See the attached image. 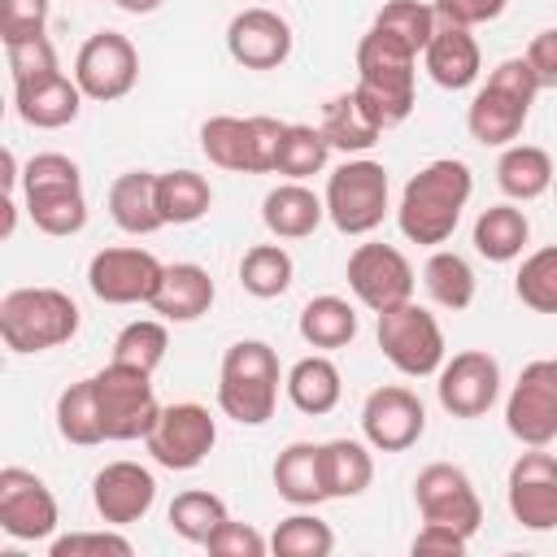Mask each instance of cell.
<instances>
[{
	"instance_id": "obj_1",
	"label": "cell",
	"mask_w": 557,
	"mask_h": 557,
	"mask_svg": "<svg viewBox=\"0 0 557 557\" xmlns=\"http://www.w3.org/2000/svg\"><path fill=\"white\" fill-rule=\"evenodd\" d=\"M470 191H474V174L466 161H457V157L426 161L400 191V205H396L400 235L422 248L448 244L461 222V209L470 205Z\"/></svg>"
},
{
	"instance_id": "obj_2",
	"label": "cell",
	"mask_w": 557,
	"mask_h": 557,
	"mask_svg": "<svg viewBox=\"0 0 557 557\" xmlns=\"http://www.w3.org/2000/svg\"><path fill=\"white\" fill-rule=\"evenodd\" d=\"M413 74H418V52L400 44L396 35L370 26L357 44V96L361 104L379 117L383 131L400 126L413 113Z\"/></svg>"
},
{
	"instance_id": "obj_3",
	"label": "cell",
	"mask_w": 557,
	"mask_h": 557,
	"mask_svg": "<svg viewBox=\"0 0 557 557\" xmlns=\"http://www.w3.org/2000/svg\"><path fill=\"white\" fill-rule=\"evenodd\" d=\"M278 352L265 339H235L218 366V409L239 426H265L278 405Z\"/></svg>"
},
{
	"instance_id": "obj_4",
	"label": "cell",
	"mask_w": 557,
	"mask_h": 557,
	"mask_svg": "<svg viewBox=\"0 0 557 557\" xmlns=\"http://www.w3.org/2000/svg\"><path fill=\"white\" fill-rule=\"evenodd\" d=\"M535 96H540V83H535L527 57L500 61V65L487 74V83L474 91L470 109H466V131H470V139L483 144V148H509V144L522 135Z\"/></svg>"
},
{
	"instance_id": "obj_5",
	"label": "cell",
	"mask_w": 557,
	"mask_h": 557,
	"mask_svg": "<svg viewBox=\"0 0 557 557\" xmlns=\"http://www.w3.org/2000/svg\"><path fill=\"white\" fill-rule=\"evenodd\" d=\"M22 205L35 231L44 235H78L87 226V196L78 161L65 152H35L22 165Z\"/></svg>"
},
{
	"instance_id": "obj_6",
	"label": "cell",
	"mask_w": 557,
	"mask_h": 557,
	"mask_svg": "<svg viewBox=\"0 0 557 557\" xmlns=\"http://www.w3.org/2000/svg\"><path fill=\"white\" fill-rule=\"evenodd\" d=\"M78 335V305L61 287H13L0 296V339L9 352H48Z\"/></svg>"
},
{
	"instance_id": "obj_7",
	"label": "cell",
	"mask_w": 557,
	"mask_h": 557,
	"mask_svg": "<svg viewBox=\"0 0 557 557\" xmlns=\"http://www.w3.org/2000/svg\"><path fill=\"white\" fill-rule=\"evenodd\" d=\"M326 218L339 235H370L374 226H383L387 209H392V183L383 161L370 157H348L344 165H335L326 174Z\"/></svg>"
},
{
	"instance_id": "obj_8",
	"label": "cell",
	"mask_w": 557,
	"mask_h": 557,
	"mask_svg": "<svg viewBox=\"0 0 557 557\" xmlns=\"http://www.w3.org/2000/svg\"><path fill=\"white\" fill-rule=\"evenodd\" d=\"M374 335H379L383 357L400 374H409V379L440 374V366H444V331H440L435 313L422 309L418 300H405L396 309H383Z\"/></svg>"
},
{
	"instance_id": "obj_9",
	"label": "cell",
	"mask_w": 557,
	"mask_h": 557,
	"mask_svg": "<svg viewBox=\"0 0 557 557\" xmlns=\"http://www.w3.org/2000/svg\"><path fill=\"white\" fill-rule=\"evenodd\" d=\"M96 379V400H100V422H104V440L126 444V440H144L161 413V400L152 392V374L135 370V366H117L109 361Z\"/></svg>"
},
{
	"instance_id": "obj_10",
	"label": "cell",
	"mask_w": 557,
	"mask_h": 557,
	"mask_svg": "<svg viewBox=\"0 0 557 557\" xmlns=\"http://www.w3.org/2000/svg\"><path fill=\"white\" fill-rule=\"evenodd\" d=\"M218 444V422L205 405L196 400H178V405H161L152 431L144 435V448L157 466L165 470H196Z\"/></svg>"
},
{
	"instance_id": "obj_11",
	"label": "cell",
	"mask_w": 557,
	"mask_h": 557,
	"mask_svg": "<svg viewBox=\"0 0 557 557\" xmlns=\"http://www.w3.org/2000/svg\"><path fill=\"white\" fill-rule=\"evenodd\" d=\"M74 83L96 104H113V100L131 96L139 83L135 44L122 30H96L91 39H83V48L74 57Z\"/></svg>"
},
{
	"instance_id": "obj_12",
	"label": "cell",
	"mask_w": 557,
	"mask_h": 557,
	"mask_svg": "<svg viewBox=\"0 0 557 557\" xmlns=\"http://www.w3.org/2000/svg\"><path fill=\"white\" fill-rule=\"evenodd\" d=\"M505 426L527 448H548L557 440V357L522 366L505 400Z\"/></svg>"
},
{
	"instance_id": "obj_13",
	"label": "cell",
	"mask_w": 557,
	"mask_h": 557,
	"mask_svg": "<svg viewBox=\"0 0 557 557\" xmlns=\"http://www.w3.org/2000/svg\"><path fill=\"white\" fill-rule=\"evenodd\" d=\"M413 500H418L422 522H440V527H453L461 535H474L483 522V500H479L470 474L453 461L422 466L413 479Z\"/></svg>"
},
{
	"instance_id": "obj_14",
	"label": "cell",
	"mask_w": 557,
	"mask_h": 557,
	"mask_svg": "<svg viewBox=\"0 0 557 557\" xmlns=\"http://www.w3.org/2000/svg\"><path fill=\"white\" fill-rule=\"evenodd\" d=\"M161 274H165V265L148 248H135V244L100 248L87 261V287L104 305H148L157 296Z\"/></svg>"
},
{
	"instance_id": "obj_15",
	"label": "cell",
	"mask_w": 557,
	"mask_h": 557,
	"mask_svg": "<svg viewBox=\"0 0 557 557\" xmlns=\"http://www.w3.org/2000/svg\"><path fill=\"white\" fill-rule=\"evenodd\" d=\"M344 278L352 287V296L383 313V309H396L405 300H413V265L400 248L392 244H357L348 252V265H344Z\"/></svg>"
},
{
	"instance_id": "obj_16",
	"label": "cell",
	"mask_w": 557,
	"mask_h": 557,
	"mask_svg": "<svg viewBox=\"0 0 557 557\" xmlns=\"http://www.w3.org/2000/svg\"><path fill=\"white\" fill-rule=\"evenodd\" d=\"M57 518H61L57 496L35 470H22V466L0 470V531L9 540H22V544L52 540Z\"/></svg>"
},
{
	"instance_id": "obj_17",
	"label": "cell",
	"mask_w": 557,
	"mask_h": 557,
	"mask_svg": "<svg viewBox=\"0 0 557 557\" xmlns=\"http://www.w3.org/2000/svg\"><path fill=\"white\" fill-rule=\"evenodd\" d=\"M440 409L453 418H483L500 400V366L483 348H461L440 366Z\"/></svg>"
},
{
	"instance_id": "obj_18",
	"label": "cell",
	"mask_w": 557,
	"mask_h": 557,
	"mask_svg": "<svg viewBox=\"0 0 557 557\" xmlns=\"http://www.w3.org/2000/svg\"><path fill=\"white\" fill-rule=\"evenodd\" d=\"M422 431H426V409H422L418 392H409L400 383H383L366 396L361 435L374 453H405L422 440Z\"/></svg>"
},
{
	"instance_id": "obj_19",
	"label": "cell",
	"mask_w": 557,
	"mask_h": 557,
	"mask_svg": "<svg viewBox=\"0 0 557 557\" xmlns=\"http://www.w3.org/2000/svg\"><path fill=\"white\" fill-rule=\"evenodd\" d=\"M505 500L518 527L527 531H553L557 527V457L544 448L518 453L505 479Z\"/></svg>"
},
{
	"instance_id": "obj_20",
	"label": "cell",
	"mask_w": 557,
	"mask_h": 557,
	"mask_svg": "<svg viewBox=\"0 0 557 557\" xmlns=\"http://www.w3.org/2000/svg\"><path fill=\"white\" fill-rule=\"evenodd\" d=\"M226 52L244 70H278L292 57V26L274 9H239L226 26Z\"/></svg>"
},
{
	"instance_id": "obj_21",
	"label": "cell",
	"mask_w": 557,
	"mask_h": 557,
	"mask_svg": "<svg viewBox=\"0 0 557 557\" xmlns=\"http://www.w3.org/2000/svg\"><path fill=\"white\" fill-rule=\"evenodd\" d=\"M152 500H157V479L139 461H109L91 479V505L109 527H131L148 518Z\"/></svg>"
},
{
	"instance_id": "obj_22",
	"label": "cell",
	"mask_w": 557,
	"mask_h": 557,
	"mask_svg": "<svg viewBox=\"0 0 557 557\" xmlns=\"http://www.w3.org/2000/svg\"><path fill=\"white\" fill-rule=\"evenodd\" d=\"M422 65L431 74L435 87L444 91H466L479 83V70H483V52H479V39L470 35V26H453V22H440L431 44L422 48Z\"/></svg>"
},
{
	"instance_id": "obj_23",
	"label": "cell",
	"mask_w": 557,
	"mask_h": 557,
	"mask_svg": "<svg viewBox=\"0 0 557 557\" xmlns=\"http://www.w3.org/2000/svg\"><path fill=\"white\" fill-rule=\"evenodd\" d=\"M213 296H218V287H213V278H209L205 265L174 261V265H165L161 283H157V296L148 300V309L157 318H165V322H196V318H205L213 309Z\"/></svg>"
},
{
	"instance_id": "obj_24",
	"label": "cell",
	"mask_w": 557,
	"mask_h": 557,
	"mask_svg": "<svg viewBox=\"0 0 557 557\" xmlns=\"http://www.w3.org/2000/svg\"><path fill=\"white\" fill-rule=\"evenodd\" d=\"M83 87L70 78V74H48L39 83H26V87H13V104H17V117L35 131H61L78 117L83 109Z\"/></svg>"
},
{
	"instance_id": "obj_25",
	"label": "cell",
	"mask_w": 557,
	"mask_h": 557,
	"mask_svg": "<svg viewBox=\"0 0 557 557\" xmlns=\"http://www.w3.org/2000/svg\"><path fill=\"white\" fill-rule=\"evenodd\" d=\"M322 218H326V200L296 178L270 187L261 200V222L274 239H305L322 226Z\"/></svg>"
},
{
	"instance_id": "obj_26",
	"label": "cell",
	"mask_w": 557,
	"mask_h": 557,
	"mask_svg": "<svg viewBox=\"0 0 557 557\" xmlns=\"http://www.w3.org/2000/svg\"><path fill=\"white\" fill-rule=\"evenodd\" d=\"M109 218L126 235H152L165 226L161 200H157V174L152 170H126L109 183Z\"/></svg>"
},
{
	"instance_id": "obj_27",
	"label": "cell",
	"mask_w": 557,
	"mask_h": 557,
	"mask_svg": "<svg viewBox=\"0 0 557 557\" xmlns=\"http://www.w3.org/2000/svg\"><path fill=\"white\" fill-rule=\"evenodd\" d=\"M274 492L296 509H313V505L331 500L326 479H322V444H313V440L287 444L274 461Z\"/></svg>"
},
{
	"instance_id": "obj_28",
	"label": "cell",
	"mask_w": 557,
	"mask_h": 557,
	"mask_svg": "<svg viewBox=\"0 0 557 557\" xmlns=\"http://www.w3.org/2000/svg\"><path fill=\"white\" fill-rule=\"evenodd\" d=\"M322 135H326V144L335 148V152H344V157H361V152H370L374 144H379V135H383V126H379V117L361 104V96L357 91H339V96H331L326 104H322Z\"/></svg>"
},
{
	"instance_id": "obj_29",
	"label": "cell",
	"mask_w": 557,
	"mask_h": 557,
	"mask_svg": "<svg viewBox=\"0 0 557 557\" xmlns=\"http://www.w3.org/2000/svg\"><path fill=\"white\" fill-rule=\"evenodd\" d=\"M283 392L287 400L309 413V418H322L339 405L344 396V379H339V366L326 357V352H313V357H300L287 374H283Z\"/></svg>"
},
{
	"instance_id": "obj_30",
	"label": "cell",
	"mask_w": 557,
	"mask_h": 557,
	"mask_svg": "<svg viewBox=\"0 0 557 557\" xmlns=\"http://www.w3.org/2000/svg\"><path fill=\"white\" fill-rule=\"evenodd\" d=\"M553 178H557V165H553V157H548L544 148H535V144H509V148H500L496 187H500L513 205L540 200V196L553 187Z\"/></svg>"
},
{
	"instance_id": "obj_31",
	"label": "cell",
	"mask_w": 557,
	"mask_h": 557,
	"mask_svg": "<svg viewBox=\"0 0 557 557\" xmlns=\"http://www.w3.org/2000/svg\"><path fill=\"white\" fill-rule=\"evenodd\" d=\"M322 479L331 500H352L374 483V448L366 440H326L322 444Z\"/></svg>"
},
{
	"instance_id": "obj_32",
	"label": "cell",
	"mask_w": 557,
	"mask_h": 557,
	"mask_svg": "<svg viewBox=\"0 0 557 557\" xmlns=\"http://www.w3.org/2000/svg\"><path fill=\"white\" fill-rule=\"evenodd\" d=\"M527 239H531V222H527V213L513 200L487 205L479 213V222H474V252L487 257V261H496V265L518 261L522 248H527Z\"/></svg>"
},
{
	"instance_id": "obj_33",
	"label": "cell",
	"mask_w": 557,
	"mask_h": 557,
	"mask_svg": "<svg viewBox=\"0 0 557 557\" xmlns=\"http://www.w3.org/2000/svg\"><path fill=\"white\" fill-rule=\"evenodd\" d=\"M296 331H300V339H305L309 348H322V352L344 348V344L357 339V309H352L344 296H313V300L300 309Z\"/></svg>"
},
{
	"instance_id": "obj_34",
	"label": "cell",
	"mask_w": 557,
	"mask_h": 557,
	"mask_svg": "<svg viewBox=\"0 0 557 557\" xmlns=\"http://www.w3.org/2000/svg\"><path fill=\"white\" fill-rule=\"evenodd\" d=\"M422 287H426V296H431L440 309L461 313V309L474 305L479 278H474V270H470V261H466L461 252L435 248V252L426 257V265H422Z\"/></svg>"
},
{
	"instance_id": "obj_35",
	"label": "cell",
	"mask_w": 557,
	"mask_h": 557,
	"mask_svg": "<svg viewBox=\"0 0 557 557\" xmlns=\"http://www.w3.org/2000/svg\"><path fill=\"white\" fill-rule=\"evenodd\" d=\"M157 200H161L165 226H191L209 213L213 187L196 170H165V174H157Z\"/></svg>"
},
{
	"instance_id": "obj_36",
	"label": "cell",
	"mask_w": 557,
	"mask_h": 557,
	"mask_svg": "<svg viewBox=\"0 0 557 557\" xmlns=\"http://www.w3.org/2000/svg\"><path fill=\"white\" fill-rule=\"evenodd\" d=\"M57 431L65 444L91 448L104 444V422H100V400H96V379H78L57 396Z\"/></svg>"
},
{
	"instance_id": "obj_37",
	"label": "cell",
	"mask_w": 557,
	"mask_h": 557,
	"mask_svg": "<svg viewBox=\"0 0 557 557\" xmlns=\"http://www.w3.org/2000/svg\"><path fill=\"white\" fill-rule=\"evenodd\" d=\"M200 152L231 174H252V135H248V117H205L200 126Z\"/></svg>"
},
{
	"instance_id": "obj_38",
	"label": "cell",
	"mask_w": 557,
	"mask_h": 557,
	"mask_svg": "<svg viewBox=\"0 0 557 557\" xmlns=\"http://www.w3.org/2000/svg\"><path fill=\"white\" fill-rule=\"evenodd\" d=\"M292 252L283 244H252L244 257H239V287L257 300H274L292 287Z\"/></svg>"
},
{
	"instance_id": "obj_39",
	"label": "cell",
	"mask_w": 557,
	"mask_h": 557,
	"mask_svg": "<svg viewBox=\"0 0 557 557\" xmlns=\"http://www.w3.org/2000/svg\"><path fill=\"white\" fill-rule=\"evenodd\" d=\"M226 518H231V513H226L222 496H213V492H205V487L178 492V496L170 500V513H165L170 531H174L178 540H187V544H200V548H205V540H209Z\"/></svg>"
},
{
	"instance_id": "obj_40",
	"label": "cell",
	"mask_w": 557,
	"mask_h": 557,
	"mask_svg": "<svg viewBox=\"0 0 557 557\" xmlns=\"http://www.w3.org/2000/svg\"><path fill=\"white\" fill-rule=\"evenodd\" d=\"M326 157H331V144H326L322 126L287 122L283 144H278V165H274V174L305 183V178H313V174H322V170H326Z\"/></svg>"
},
{
	"instance_id": "obj_41",
	"label": "cell",
	"mask_w": 557,
	"mask_h": 557,
	"mask_svg": "<svg viewBox=\"0 0 557 557\" xmlns=\"http://www.w3.org/2000/svg\"><path fill=\"white\" fill-rule=\"evenodd\" d=\"M165 348H170L165 318H135V322H126V326L117 331V339H113V361L152 374V370L165 361Z\"/></svg>"
},
{
	"instance_id": "obj_42",
	"label": "cell",
	"mask_w": 557,
	"mask_h": 557,
	"mask_svg": "<svg viewBox=\"0 0 557 557\" xmlns=\"http://www.w3.org/2000/svg\"><path fill=\"white\" fill-rule=\"evenodd\" d=\"M270 548H274L278 557H331V553H335V531H331V522H322L318 513L296 509V513H287V518L274 527Z\"/></svg>"
},
{
	"instance_id": "obj_43",
	"label": "cell",
	"mask_w": 557,
	"mask_h": 557,
	"mask_svg": "<svg viewBox=\"0 0 557 557\" xmlns=\"http://www.w3.org/2000/svg\"><path fill=\"white\" fill-rule=\"evenodd\" d=\"M513 292L531 313H557V244L522 257L513 274Z\"/></svg>"
},
{
	"instance_id": "obj_44",
	"label": "cell",
	"mask_w": 557,
	"mask_h": 557,
	"mask_svg": "<svg viewBox=\"0 0 557 557\" xmlns=\"http://www.w3.org/2000/svg\"><path fill=\"white\" fill-rule=\"evenodd\" d=\"M370 26L396 35L400 44H409L413 52H422V48L431 44L435 26H440V13H435V4H422V0H387V4L374 13Z\"/></svg>"
},
{
	"instance_id": "obj_45",
	"label": "cell",
	"mask_w": 557,
	"mask_h": 557,
	"mask_svg": "<svg viewBox=\"0 0 557 557\" xmlns=\"http://www.w3.org/2000/svg\"><path fill=\"white\" fill-rule=\"evenodd\" d=\"M4 57H9V78L13 87H26V83H39L48 74H57V48L48 35L39 39H22V44H4Z\"/></svg>"
},
{
	"instance_id": "obj_46",
	"label": "cell",
	"mask_w": 557,
	"mask_h": 557,
	"mask_svg": "<svg viewBox=\"0 0 557 557\" xmlns=\"http://www.w3.org/2000/svg\"><path fill=\"white\" fill-rule=\"evenodd\" d=\"M52 557H131L135 544L117 531H70L48 544Z\"/></svg>"
},
{
	"instance_id": "obj_47",
	"label": "cell",
	"mask_w": 557,
	"mask_h": 557,
	"mask_svg": "<svg viewBox=\"0 0 557 557\" xmlns=\"http://www.w3.org/2000/svg\"><path fill=\"white\" fill-rule=\"evenodd\" d=\"M48 35V0H0V44Z\"/></svg>"
},
{
	"instance_id": "obj_48",
	"label": "cell",
	"mask_w": 557,
	"mask_h": 557,
	"mask_svg": "<svg viewBox=\"0 0 557 557\" xmlns=\"http://www.w3.org/2000/svg\"><path fill=\"white\" fill-rule=\"evenodd\" d=\"M205 548H209L213 557H261V553L270 548V540H265L257 527L226 518V522L205 540Z\"/></svg>"
},
{
	"instance_id": "obj_49",
	"label": "cell",
	"mask_w": 557,
	"mask_h": 557,
	"mask_svg": "<svg viewBox=\"0 0 557 557\" xmlns=\"http://www.w3.org/2000/svg\"><path fill=\"white\" fill-rule=\"evenodd\" d=\"M509 0H435V13L440 22H453V26H483V22H496L505 13Z\"/></svg>"
},
{
	"instance_id": "obj_50",
	"label": "cell",
	"mask_w": 557,
	"mask_h": 557,
	"mask_svg": "<svg viewBox=\"0 0 557 557\" xmlns=\"http://www.w3.org/2000/svg\"><path fill=\"white\" fill-rule=\"evenodd\" d=\"M522 57H527V65H531L540 91H544V87H557V30H553V26L540 30V35H531V44H527Z\"/></svg>"
},
{
	"instance_id": "obj_51",
	"label": "cell",
	"mask_w": 557,
	"mask_h": 557,
	"mask_svg": "<svg viewBox=\"0 0 557 557\" xmlns=\"http://www.w3.org/2000/svg\"><path fill=\"white\" fill-rule=\"evenodd\" d=\"M470 535L453 531V527H440V522H422V531L413 535V553H466Z\"/></svg>"
},
{
	"instance_id": "obj_52",
	"label": "cell",
	"mask_w": 557,
	"mask_h": 557,
	"mask_svg": "<svg viewBox=\"0 0 557 557\" xmlns=\"http://www.w3.org/2000/svg\"><path fill=\"white\" fill-rule=\"evenodd\" d=\"M109 4H117L122 13H135V17H144V13H157L165 0H109Z\"/></svg>"
},
{
	"instance_id": "obj_53",
	"label": "cell",
	"mask_w": 557,
	"mask_h": 557,
	"mask_svg": "<svg viewBox=\"0 0 557 557\" xmlns=\"http://www.w3.org/2000/svg\"><path fill=\"white\" fill-rule=\"evenodd\" d=\"M553 187H557V178H553Z\"/></svg>"
}]
</instances>
